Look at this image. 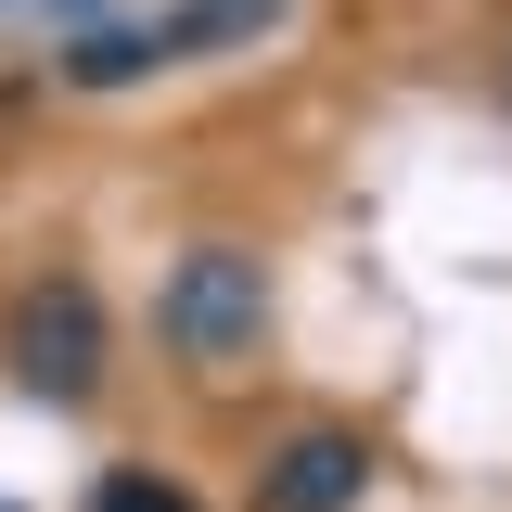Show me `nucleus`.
Listing matches in <instances>:
<instances>
[{
	"mask_svg": "<svg viewBox=\"0 0 512 512\" xmlns=\"http://www.w3.org/2000/svg\"><path fill=\"white\" fill-rule=\"evenodd\" d=\"M282 26V0H167V13H141V26H90V39H64V90H128V77H154V64H218V52H256Z\"/></svg>",
	"mask_w": 512,
	"mask_h": 512,
	"instance_id": "obj_1",
	"label": "nucleus"
},
{
	"mask_svg": "<svg viewBox=\"0 0 512 512\" xmlns=\"http://www.w3.org/2000/svg\"><path fill=\"white\" fill-rule=\"evenodd\" d=\"M372 500V448L346 436V423H308V436L269 448V474H256V512H359Z\"/></svg>",
	"mask_w": 512,
	"mask_h": 512,
	"instance_id": "obj_4",
	"label": "nucleus"
},
{
	"mask_svg": "<svg viewBox=\"0 0 512 512\" xmlns=\"http://www.w3.org/2000/svg\"><path fill=\"white\" fill-rule=\"evenodd\" d=\"M90 512H192V500L167 487V474H141V461H116V474L90 487Z\"/></svg>",
	"mask_w": 512,
	"mask_h": 512,
	"instance_id": "obj_5",
	"label": "nucleus"
},
{
	"mask_svg": "<svg viewBox=\"0 0 512 512\" xmlns=\"http://www.w3.org/2000/svg\"><path fill=\"white\" fill-rule=\"evenodd\" d=\"M154 333H167V359H192V372L256 359V333H269V269H256L244 244H192L180 269H167V295H154Z\"/></svg>",
	"mask_w": 512,
	"mask_h": 512,
	"instance_id": "obj_2",
	"label": "nucleus"
},
{
	"mask_svg": "<svg viewBox=\"0 0 512 512\" xmlns=\"http://www.w3.org/2000/svg\"><path fill=\"white\" fill-rule=\"evenodd\" d=\"M0 359H13L26 397L77 410V397L103 384V295H90L77 269H64V282H26V295H13V333H0Z\"/></svg>",
	"mask_w": 512,
	"mask_h": 512,
	"instance_id": "obj_3",
	"label": "nucleus"
}]
</instances>
